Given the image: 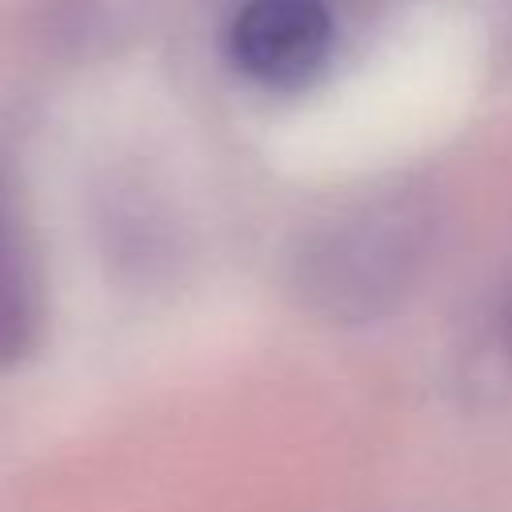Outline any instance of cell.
<instances>
[{"mask_svg":"<svg viewBox=\"0 0 512 512\" xmlns=\"http://www.w3.org/2000/svg\"><path fill=\"white\" fill-rule=\"evenodd\" d=\"M44 332V280L20 200L0 176V368L28 360Z\"/></svg>","mask_w":512,"mask_h":512,"instance_id":"obj_3","label":"cell"},{"mask_svg":"<svg viewBox=\"0 0 512 512\" xmlns=\"http://www.w3.org/2000/svg\"><path fill=\"white\" fill-rule=\"evenodd\" d=\"M224 52L244 80L296 92L324 76L336 52V16L324 0H244L228 20Z\"/></svg>","mask_w":512,"mask_h":512,"instance_id":"obj_2","label":"cell"},{"mask_svg":"<svg viewBox=\"0 0 512 512\" xmlns=\"http://www.w3.org/2000/svg\"><path fill=\"white\" fill-rule=\"evenodd\" d=\"M500 340H504V352L512 360V288L504 296V308H500Z\"/></svg>","mask_w":512,"mask_h":512,"instance_id":"obj_4","label":"cell"},{"mask_svg":"<svg viewBox=\"0 0 512 512\" xmlns=\"http://www.w3.org/2000/svg\"><path fill=\"white\" fill-rule=\"evenodd\" d=\"M436 232V208L424 192H376L296 240L288 288L296 304L324 324H376L424 280Z\"/></svg>","mask_w":512,"mask_h":512,"instance_id":"obj_1","label":"cell"}]
</instances>
